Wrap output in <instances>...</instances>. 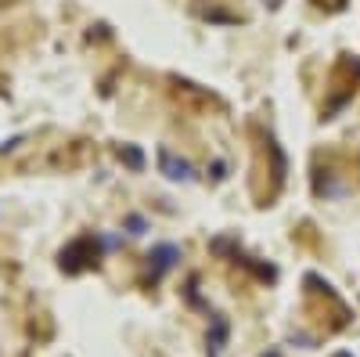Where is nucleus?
Instances as JSON below:
<instances>
[{"label":"nucleus","instance_id":"obj_1","mask_svg":"<svg viewBox=\"0 0 360 357\" xmlns=\"http://www.w3.org/2000/svg\"><path fill=\"white\" fill-rule=\"evenodd\" d=\"M159 163H162V173L169 177V181H191V166L184 159L176 163L169 148H159Z\"/></svg>","mask_w":360,"mask_h":357}]
</instances>
